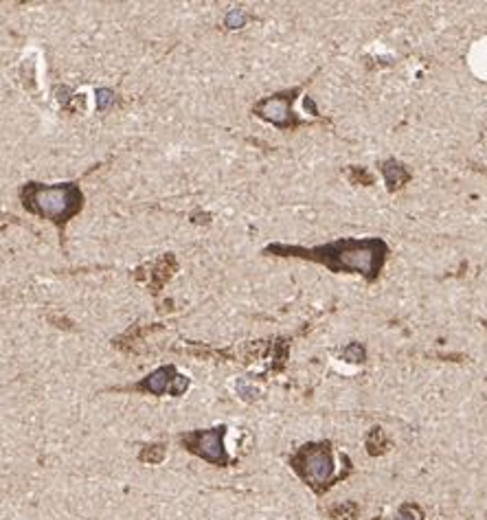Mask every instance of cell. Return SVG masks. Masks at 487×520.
<instances>
[{
    "instance_id": "13",
    "label": "cell",
    "mask_w": 487,
    "mask_h": 520,
    "mask_svg": "<svg viewBox=\"0 0 487 520\" xmlns=\"http://www.w3.org/2000/svg\"><path fill=\"white\" fill-rule=\"evenodd\" d=\"M110 103H114V92L112 90H108V88L97 90V108L99 110H106Z\"/></svg>"
},
{
    "instance_id": "8",
    "label": "cell",
    "mask_w": 487,
    "mask_h": 520,
    "mask_svg": "<svg viewBox=\"0 0 487 520\" xmlns=\"http://www.w3.org/2000/svg\"><path fill=\"white\" fill-rule=\"evenodd\" d=\"M393 520H424V514H422V509L417 505L408 503V505L400 507V511H397V516Z\"/></svg>"
},
{
    "instance_id": "3",
    "label": "cell",
    "mask_w": 487,
    "mask_h": 520,
    "mask_svg": "<svg viewBox=\"0 0 487 520\" xmlns=\"http://www.w3.org/2000/svg\"><path fill=\"white\" fill-rule=\"evenodd\" d=\"M290 461L294 470L314 487L327 483L331 474H334V461H331V452L327 444L303 446Z\"/></svg>"
},
{
    "instance_id": "10",
    "label": "cell",
    "mask_w": 487,
    "mask_h": 520,
    "mask_svg": "<svg viewBox=\"0 0 487 520\" xmlns=\"http://www.w3.org/2000/svg\"><path fill=\"white\" fill-rule=\"evenodd\" d=\"M375 446H380V450L387 446V444H384V435H382L380 428H373L371 435H369V439H367V448H369L371 455H378V448Z\"/></svg>"
},
{
    "instance_id": "5",
    "label": "cell",
    "mask_w": 487,
    "mask_h": 520,
    "mask_svg": "<svg viewBox=\"0 0 487 520\" xmlns=\"http://www.w3.org/2000/svg\"><path fill=\"white\" fill-rule=\"evenodd\" d=\"M187 386H189V380L181 373H176L173 367H161L154 373H149L143 382H139L134 388H139V391H147L151 396H163L167 391L173 396H181Z\"/></svg>"
},
{
    "instance_id": "7",
    "label": "cell",
    "mask_w": 487,
    "mask_h": 520,
    "mask_svg": "<svg viewBox=\"0 0 487 520\" xmlns=\"http://www.w3.org/2000/svg\"><path fill=\"white\" fill-rule=\"evenodd\" d=\"M382 171H384V178H387V185H389L391 191L400 189L404 183H408V180H411V174L406 171V167L400 165V163H395V161H387V163H384L382 165Z\"/></svg>"
},
{
    "instance_id": "1",
    "label": "cell",
    "mask_w": 487,
    "mask_h": 520,
    "mask_svg": "<svg viewBox=\"0 0 487 520\" xmlns=\"http://www.w3.org/2000/svg\"><path fill=\"white\" fill-rule=\"evenodd\" d=\"M270 253H284L292 257H305L312 262L325 264L331 272H360L367 279H375L387 262L389 248L382 240H338L327 246L316 248H288V246H272Z\"/></svg>"
},
{
    "instance_id": "11",
    "label": "cell",
    "mask_w": 487,
    "mask_h": 520,
    "mask_svg": "<svg viewBox=\"0 0 487 520\" xmlns=\"http://www.w3.org/2000/svg\"><path fill=\"white\" fill-rule=\"evenodd\" d=\"M163 457H165V448L163 446H151V448H145L141 452V459L149 461V463H159V461H163Z\"/></svg>"
},
{
    "instance_id": "12",
    "label": "cell",
    "mask_w": 487,
    "mask_h": 520,
    "mask_svg": "<svg viewBox=\"0 0 487 520\" xmlns=\"http://www.w3.org/2000/svg\"><path fill=\"white\" fill-rule=\"evenodd\" d=\"M244 22H246V14L244 9H233L228 16H226V27L230 29H237V27H244Z\"/></svg>"
},
{
    "instance_id": "9",
    "label": "cell",
    "mask_w": 487,
    "mask_h": 520,
    "mask_svg": "<svg viewBox=\"0 0 487 520\" xmlns=\"http://www.w3.org/2000/svg\"><path fill=\"white\" fill-rule=\"evenodd\" d=\"M365 347L363 345H358V343H353V345H349L345 351H343V358L347 360V362H365Z\"/></svg>"
},
{
    "instance_id": "2",
    "label": "cell",
    "mask_w": 487,
    "mask_h": 520,
    "mask_svg": "<svg viewBox=\"0 0 487 520\" xmlns=\"http://www.w3.org/2000/svg\"><path fill=\"white\" fill-rule=\"evenodd\" d=\"M20 193H22L24 209H29L42 218L53 220L58 224H64L75 213H80L82 202H84L80 187L73 183L58 185V187H44V185L31 183Z\"/></svg>"
},
{
    "instance_id": "4",
    "label": "cell",
    "mask_w": 487,
    "mask_h": 520,
    "mask_svg": "<svg viewBox=\"0 0 487 520\" xmlns=\"http://www.w3.org/2000/svg\"><path fill=\"white\" fill-rule=\"evenodd\" d=\"M224 435H226L224 426L211 428V430H196V433H189L183 437V444L191 452L200 455L202 459H207L215 465H226L228 457L224 450Z\"/></svg>"
},
{
    "instance_id": "6",
    "label": "cell",
    "mask_w": 487,
    "mask_h": 520,
    "mask_svg": "<svg viewBox=\"0 0 487 520\" xmlns=\"http://www.w3.org/2000/svg\"><path fill=\"white\" fill-rule=\"evenodd\" d=\"M290 103H292V97H290V95L268 97V99L259 101L257 106H255V112H257L262 119H266V121L279 125V127H290V125H296V123H299V121L292 117Z\"/></svg>"
}]
</instances>
